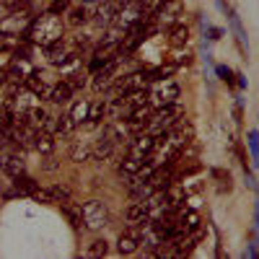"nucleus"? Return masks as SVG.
Wrapping results in <instances>:
<instances>
[{"instance_id": "obj_1", "label": "nucleus", "mask_w": 259, "mask_h": 259, "mask_svg": "<svg viewBox=\"0 0 259 259\" xmlns=\"http://www.w3.org/2000/svg\"><path fill=\"white\" fill-rule=\"evenodd\" d=\"M21 36L29 39L31 45H36V47L45 50L47 45H52V41H57V39L65 36L62 18H60L57 13H52V11L41 13V16H34V18H31V24H29V29L21 34Z\"/></svg>"}, {"instance_id": "obj_2", "label": "nucleus", "mask_w": 259, "mask_h": 259, "mask_svg": "<svg viewBox=\"0 0 259 259\" xmlns=\"http://www.w3.org/2000/svg\"><path fill=\"white\" fill-rule=\"evenodd\" d=\"M184 117V109L174 101V104H161L158 109H153V114H150V122H148V133L153 138H161L163 133H168V127H174L179 119Z\"/></svg>"}, {"instance_id": "obj_3", "label": "nucleus", "mask_w": 259, "mask_h": 259, "mask_svg": "<svg viewBox=\"0 0 259 259\" xmlns=\"http://www.w3.org/2000/svg\"><path fill=\"white\" fill-rule=\"evenodd\" d=\"M109 223V207L101 200H89L83 205V226L89 231H99Z\"/></svg>"}, {"instance_id": "obj_4", "label": "nucleus", "mask_w": 259, "mask_h": 259, "mask_svg": "<svg viewBox=\"0 0 259 259\" xmlns=\"http://www.w3.org/2000/svg\"><path fill=\"white\" fill-rule=\"evenodd\" d=\"M143 236H145L143 223H130V228L117 239V251L119 254H135L143 246Z\"/></svg>"}, {"instance_id": "obj_5", "label": "nucleus", "mask_w": 259, "mask_h": 259, "mask_svg": "<svg viewBox=\"0 0 259 259\" xmlns=\"http://www.w3.org/2000/svg\"><path fill=\"white\" fill-rule=\"evenodd\" d=\"M31 11L29 8H18V11H11L3 16V24H0V31L6 34H24L31 24Z\"/></svg>"}, {"instance_id": "obj_6", "label": "nucleus", "mask_w": 259, "mask_h": 259, "mask_svg": "<svg viewBox=\"0 0 259 259\" xmlns=\"http://www.w3.org/2000/svg\"><path fill=\"white\" fill-rule=\"evenodd\" d=\"M218 6H221V8L226 11V16H228V26H231L233 36H236V45H239L241 55H244V57H249V45H246V31H244V26H241V18H239V13H236V8H233L231 3H226V0H218Z\"/></svg>"}, {"instance_id": "obj_7", "label": "nucleus", "mask_w": 259, "mask_h": 259, "mask_svg": "<svg viewBox=\"0 0 259 259\" xmlns=\"http://www.w3.org/2000/svg\"><path fill=\"white\" fill-rule=\"evenodd\" d=\"M119 60H112V62H106L104 68H99L96 73H91V85H94V91H106V89H112L114 80L119 78Z\"/></svg>"}, {"instance_id": "obj_8", "label": "nucleus", "mask_w": 259, "mask_h": 259, "mask_svg": "<svg viewBox=\"0 0 259 259\" xmlns=\"http://www.w3.org/2000/svg\"><path fill=\"white\" fill-rule=\"evenodd\" d=\"M184 13V6H182V0H168V3H163L156 13H153V21H156V26L158 29H168V26H174L177 21L182 18Z\"/></svg>"}, {"instance_id": "obj_9", "label": "nucleus", "mask_w": 259, "mask_h": 259, "mask_svg": "<svg viewBox=\"0 0 259 259\" xmlns=\"http://www.w3.org/2000/svg\"><path fill=\"white\" fill-rule=\"evenodd\" d=\"M156 140L148 133V130H143V133H135V138H130L127 143V153L130 156H138V158H148L150 153H153V148H156Z\"/></svg>"}, {"instance_id": "obj_10", "label": "nucleus", "mask_w": 259, "mask_h": 259, "mask_svg": "<svg viewBox=\"0 0 259 259\" xmlns=\"http://www.w3.org/2000/svg\"><path fill=\"white\" fill-rule=\"evenodd\" d=\"M179 99V85L174 80H158V85L153 91H148V101H156V104H174Z\"/></svg>"}, {"instance_id": "obj_11", "label": "nucleus", "mask_w": 259, "mask_h": 259, "mask_svg": "<svg viewBox=\"0 0 259 259\" xmlns=\"http://www.w3.org/2000/svg\"><path fill=\"white\" fill-rule=\"evenodd\" d=\"M138 89H148L145 70H140V73H130V75H124V78H117V80H114V96H124V94L138 91Z\"/></svg>"}, {"instance_id": "obj_12", "label": "nucleus", "mask_w": 259, "mask_h": 259, "mask_svg": "<svg viewBox=\"0 0 259 259\" xmlns=\"http://www.w3.org/2000/svg\"><path fill=\"white\" fill-rule=\"evenodd\" d=\"M26 114V122L36 130H45V133H55V117H50L47 109H41V106H31Z\"/></svg>"}, {"instance_id": "obj_13", "label": "nucleus", "mask_w": 259, "mask_h": 259, "mask_svg": "<svg viewBox=\"0 0 259 259\" xmlns=\"http://www.w3.org/2000/svg\"><path fill=\"white\" fill-rule=\"evenodd\" d=\"M0 171L13 179L18 174H26V161L21 158V153H0Z\"/></svg>"}, {"instance_id": "obj_14", "label": "nucleus", "mask_w": 259, "mask_h": 259, "mask_svg": "<svg viewBox=\"0 0 259 259\" xmlns=\"http://www.w3.org/2000/svg\"><path fill=\"white\" fill-rule=\"evenodd\" d=\"M34 73V65H31V57H11V65H8V75L18 83H24L29 75Z\"/></svg>"}, {"instance_id": "obj_15", "label": "nucleus", "mask_w": 259, "mask_h": 259, "mask_svg": "<svg viewBox=\"0 0 259 259\" xmlns=\"http://www.w3.org/2000/svg\"><path fill=\"white\" fill-rule=\"evenodd\" d=\"M73 50L68 47V41H65V36L62 39H57V41H52V45H47L45 47V55L50 57V62L52 65H57V68H60V65L65 62V57H68Z\"/></svg>"}, {"instance_id": "obj_16", "label": "nucleus", "mask_w": 259, "mask_h": 259, "mask_svg": "<svg viewBox=\"0 0 259 259\" xmlns=\"http://www.w3.org/2000/svg\"><path fill=\"white\" fill-rule=\"evenodd\" d=\"M114 148H117V143L112 140V138H106V135H101L96 143H94V161H109L112 156H114Z\"/></svg>"}, {"instance_id": "obj_17", "label": "nucleus", "mask_w": 259, "mask_h": 259, "mask_svg": "<svg viewBox=\"0 0 259 259\" xmlns=\"http://www.w3.org/2000/svg\"><path fill=\"white\" fill-rule=\"evenodd\" d=\"M24 85H26V89H29L31 94H36L39 99H47V96H50V89H52V85L45 80V75H39L36 70H34V73H31V75L24 80Z\"/></svg>"}, {"instance_id": "obj_18", "label": "nucleus", "mask_w": 259, "mask_h": 259, "mask_svg": "<svg viewBox=\"0 0 259 259\" xmlns=\"http://www.w3.org/2000/svg\"><path fill=\"white\" fill-rule=\"evenodd\" d=\"M166 39H168V45H171V47H182V45H187V41H189V26L182 24V21H177L174 26H168Z\"/></svg>"}, {"instance_id": "obj_19", "label": "nucleus", "mask_w": 259, "mask_h": 259, "mask_svg": "<svg viewBox=\"0 0 259 259\" xmlns=\"http://www.w3.org/2000/svg\"><path fill=\"white\" fill-rule=\"evenodd\" d=\"M52 104H68L70 99H73V85L68 83V80H60V83H55L52 89H50V96H47Z\"/></svg>"}, {"instance_id": "obj_20", "label": "nucleus", "mask_w": 259, "mask_h": 259, "mask_svg": "<svg viewBox=\"0 0 259 259\" xmlns=\"http://www.w3.org/2000/svg\"><path fill=\"white\" fill-rule=\"evenodd\" d=\"M60 210L65 212V218L70 221L73 228H80V226H83V205H75V202H70V200H62V202H60Z\"/></svg>"}, {"instance_id": "obj_21", "label": "nucleus", "mask_w": 259, "mask_h": 259, "mask_svg": "<svg viewBox=\"0 0 259 259\" xmlns=\"http://www.w3.org/2000/svg\"><path fill=\"white\" fill-rule=\"evenodd\" d=\"M70 161H75V163H89V161H94V143H89V140L75 143L73 150H70Z\"/></svg>"}, {"instance_id": "obj_22", "label": "nucleus", "mask_w": 259, "mask_h": 259, "mask_svg": "<svg viewBox=\"0 0 259 259\" xmlns=\"http://www.w3.org/2000/svg\"><path fill=\"white\" fill-rule=\"evenodd\" d=\"M21 41H24L21 34H6L3 31V36H0V55H3V57H13L18 52V47H21Z\"/></svg>"}, {"instance_id": "obj_23", "label": "nucleus", "mask_w": 259, "mask_h": 259, "mask_svg": "<svg viewBox=\"0 0 259 259\" xmlns=\"http://www.w3.org/2000/svg\"><path fill=\"white\" fill-rule=\"evenodd\" d=\"M124 221H127V223H143V221H148V207H145V202H135V200H133V205L124 210Z\"/></svg>"}, {"instance_id": "obj_24", "label": "nucleus", "mask_w": 259, "mask_h": 259, "mask_svg": "<svg viewBox=\"0 0 259 259\" xmlns=\"http://www.w3.org/2000/svg\"><path fill=\"white\" fill-rule=\"evenodd\" d=\"M34 150H39L41 156L52 153V150H55V138H52V133L39 130V133H36V140H34Z\"/></svg>"}, {"instance_id": "obj_25", "label": "nucleus", "mask_w": 259, "mask_h": 259, "mask_svg": "<svg viewBox=\"0 0 259 259\" xmlns=\"http://www.w3.org/2000/svg\"><path fill=\"white\" fill-rule=\"evenodd\" d=\"M143 161L145 158H138V156H124L122 158V163H119V174L122 177H135L138 174V171H140V166H143Z\"/></svg>"}, {"instance_id": "obj_26", "label": "nucleus", "mask_w": 259, "mask_h": 259, "mask_svg": "<svg viewBox=\"0 0 259 259\" xmlns=\"http://www.w3.org/2000/svg\"><path fill=\"white\" fill-rule=\"evenodd\" d=\"M106 119V99H96L89 104V122L91 124H99Z\"/></svg>"}, {"instance_id": "obj_27", "label": "nucleus", "mask_w": 259, "mask_h": 259, "mask_svg": "<svg viewBox=\"0 0 259 259\" xmlns=\"http://www.w3.org/2000/svg\"><path fill=\"white\" fill-rule=\"evenodd\" d=\"M13 187H16V192H18V194H31V197H34V192L39 189V187H36V182H34L31 177H26V174L13 177Z\"/></svg>"}, {"instance_id": "obj_28", "label": "nucleus", "mask_w": 259, "mask_h": 259, "mask_svg": "<svg viewBox=\"0 0 259 259\" xmlns=\"http://www.w3.org/2000/svg\"><path fill=\"white\" fill-rule=\"evenodd\" d=\"M192 57H194V55H192V50H189L187 45H182V47H177L174 52H171L166 60H168V62H174L177 68H182V65H192Z\"/></svg>"}, {"instance_id": "obj_29", "label": "nucleus", "mask_w": 259, "mask_h": 259, "mask_svg": "<svg viewBox=\"0 0 259 259\" xmlns=\"http://www.w3.org/2000/svg\"><path fill=\"white\" fill-rule=\"evenodd\" d=\"M89 8L85 6H75V8H68V24L70 26H83V24H89Z\"/></svg>"}, {"instance_id": "obj_30", "label": "nucleus", "mask_w": 259, "mask_h": 259, "mask_svg": "<svg viewBox=\"0 0 259 259\" xmlns=\"http://www.w3.org/2000/svg\"><path fill=\"white\" fill-rule=\"evenodd\" d=\"M89 104H91V101H83V99H80V101H75V104L70 106V112H68V114L73 117L75 124L89 122Z\"/></svg>"}, {"instance_id": "obj_31", "label": "nucleus", "mask_w": 259, "mask_h": 259, "mask_svg": "<svg viewBox=\"0 0 259 259\" xmlns=\"http://www.w3.org/2000/svg\"><path fill=\"white\" fill-rule=\"evenodd\" d=\"M75 127H78V124L73 122V117H70V114L55 117V133H57V135H70Z\"/></svg>"}, {"instance_id": "obj_32", "label": "nucleus", "mask_w": 259, "mask_h": 259, "mask_svg": "<svg viewBox=\"0 0 259 259\" xmlns=\"http://www.w3.org/2000/svg\"><path fill=\"white\" fill-rule=\"evenodd\" d=\"M210 177L218 182V192H231V174L223 168H210Z\"/></svg>"}, {"instance_id": "obj_33", "label": "nucleus", "mask_w": 259, "mask_h": 259, "mask_svg": "<svg viewBox=\"0 0 259 259\" xmlns=\"http://www.w3.org/2000/svg\"><path fill=\"white\" fill-rule=\"evenodd\" d=\"M47 194H50V200L52 202H62V200H70V187L68 184H55V187H50L47 189Z\"/></svg>"}, {"instance_id": "obj_34", "label": "nucleus", "mask_w": 259, "mask_h": 259, "mask_svg": "<svg viewBox=\"0 0 259 259\" xmlns=\"http://www.w3.org/2000/svg\"><path fill=\"white\" fill-rule=\"evenodd\" d=\"M65 80L73 85V91H75V89H83V85L89 83V70L80 68V70H75V73H70V75H65Z\"/></svg>"}, {"instance_id": "obj_35", "label": "nucleus", "mask_w": 259, "mask_h": 259, "mask_svg": "<svg viewBox=\"0 0 259 259\" xmlns=\"http://www.w3.org/2000/svg\"><path fill=\"white\" fill-rule=\"evenodd\" d=\"M85 254H89V256H106V254H109V244H106L104 239H94L89 244V249H85Z\"/></svg>"}, {"instance_id": "obj_36", "label": "nucleus", "mask_w": 259, "mask_h": 259, "mask_svg": "<svg viewBox=\"0 0 259 259\" xmlns=\"http://www.w3.org/2000/svg\"><path fill=\"white\" fill-rule=\"evenodd\" d=\"M18 8H29V0H0V13H11V11H18Z\"/></svg>"}, {"instance_id": "obj_37", "label": "nucleus", "mask_w": 259, "mask_h": 259, "mask_svg": "<svg viewBox=\"0 0 259 259\" xmlns=\"http://www.w3.org/2000/svg\"><path fill=\"white\" fill-rule=\"evenodd\" d=\"M249 150H251L254 163H259V135H256V130H251V133H249Z\"/></svg>"}, {"instance_id": "obj_38", "label": "nucleus", "mask_w": 259, "mask_h": 259, "mask_svg": "<svg viewBox=\"0 0 259 259\" xmlns=\"http://www.w3.org/2000/svg\"><path fill=\"white\" fill-rule=\"evenodd\" d=\"M215 73H218V75H221V80H223V83H228V85H233V83H236V80H233V78H236V75H233V70H231V68H226V65H218V68H215Z\"/></svg>"}, {"instance_id": "obj_39", "label": "nucleus", "mask_w": 259, "mask_h": 259, "mask_svg": "<svg viewBox=\"0 0 259 259\" xmlns=\"http://www.w3.org/2000/svg\"><path fill=\"white\" fill-rule=\"evenodd\" d=\"M68 8H70V0H52V6H50V11L57 13V16H60L62 11H68Z\"/></svg>"}, {"instance_id": "obj_40", "label": "nucleus", "mask_w": 259, "mask_h": 259, "mask_svg": "<svg viewBox=\"0 0 259 259\" xmlns=\"http://www.w3.org/2000/svg\"><path fill=\"white\" fill-rule=\"evenodd\" d=\"M41 168H45V171H55V168H60V163H57V158L52 153H47L45 161H41Z\"/></svg>"}, {"instance_id": "obj_41", "label": "nucleus", "mask_w": 259, "mask_h": 259, "mask_svg": "<svg viewBox=\"0 0 259 259\" xmlns=\"http://www.w3.org/2000/svg\"><path fill=\"white\" fill-rule=\"evenodd\" d=\"M8 143H11V133H8L6 127H0V148H6Z\"/></svg>"}, {"instance_id": "obj_42", "label": "nucleus", "mask_w": 259, "mask_h": 259, "mask_svg": "<svg viewBox=\"0 0 259 259\" xmlns=\"http://www.w3.org/2000/svg\"><path fill=\"white\" fill-rule=\"evenodd\" d=\"M8 70H0V94H3V89H6V83H8Z\"/></svg>"}, {"instance_id": "obj_43", "label": "nucleus", "mask_w": 259, "mask_h": 259, "mask_svg": "<svg viewBox=\"0 0 259 259\" xmlns=\"http://www.w3.org/2000/svg\"><path fill=\"white\" fill-rule=\"evenodd\" d=\"M207 31H210V39H221V36H223V29H215V26H207Z\"/></svg>"}, {"instance_id": "obj_44", "label": "nucleus", "mask_w": 259, "mask_h": 259, "mask_svg": "<svg viewBox=\"0 0 259 259\" xmlns=\"http://www.w3.org/2000/svg\"><path fill=\"white\" fill-rule=\"evenodd\" d=\"M0 36H3V31H0Z\"/></svg>"}]
</instances>
